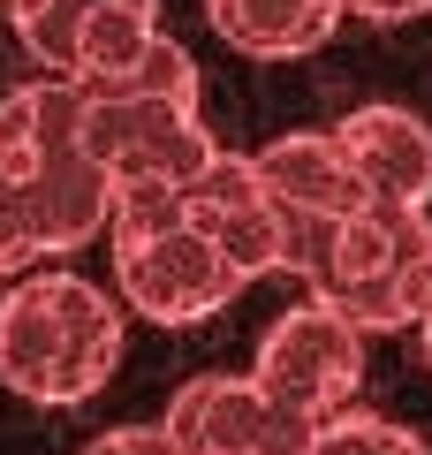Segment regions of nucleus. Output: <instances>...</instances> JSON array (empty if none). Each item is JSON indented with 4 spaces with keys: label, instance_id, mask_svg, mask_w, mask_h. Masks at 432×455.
Instances as JSON below:
<instances>
[{
    "label": "nucleus",
    "instance_id": "nucleus-7",
    "mask_svg": "<svg viewBox=\"0 0 432 455\" xmlns=\"http://www.w3.org/2000/svg\"><path fill=\"white\" fill-rule=\"evenodd\" d=\"M160 425L182 455H311V440H319V425L281 410L251 372L182 379Z\"/></svg>",
    "mask_w": 432,
    "mask_h": 455
},
{
    "label": "nucleus",
    "instance_id": "nucleus-4",
    "mask_svg": "<svg viewBox=\"0 0 432 455\" xmlns=\"http://www.w3.org/2000/svg\"><path fill=\"white\" fill-rule=\"evenodd\" d=\"M311 304H334L356 334H410L432 311V212L402 205H364L341 220L334 251H326Z\"/></svg>",
    "mask_w": 432,
    "mask_h": 455
},
{
    "label": "nucleus",
    "instance_id": "nucleus-12",
    "mask_svg": "<svg viewBox=\"0 0 432 455\" xmlns=\"http://www.w3.org/2000/svg\"><path fill=\"white\" fill-rule=\"evenodd\" d=\"M99 8H114V0H8V23H16L23 53L46 61V76H76V46H84Z\"/></svg>",
    "mask_w": 432,
    "mask_h": 455
},
{
    "label": "nucleus",
    "instance_id": "nucleus-18",
    "mask_svg": "<svg viewBox=\"0 0 432 455\" xmlns=\"http://www.w3.org/2000/svg\"><path fill=\"white\" fill-rule=\"evenodd\" d=\"M417 349H425V364H432V311H425V326H417Z\"/></svg>",
    "mask_w": 432,
    "mask_h": 455
},
{
    "label": "nucleus",
    "instance_id": "nucleus-6",
    "mask_svg": "<svg viewBox=\"0 0 432 455\" xmlns=\"http://www.w3.org/2000/svg\"><path fill=\"white\" fill-rule=\"evenodd\" d=\"M251 379L281 410H296L311 425H334L356 410V387H364V334L334 304H296L266 326Z\"/></svg>",
    "mask_w": 432,
    "mask_h": 455
},
{
    "label": "nucleus",
    "instance_id": "nucleus-14",
    "mask_svg": "<svg viewBox=\"0 0 432 455\" xmlns=\"http://www.w3.org/2000/svg\"><path fill=\"white\" fill-rule=\"evenodd\" d=\"M395 418H372V410H349V418L319 425V440H311V455H395Z\"/></svg>",
    "mask_w": 432,
    "mask_h": 455
},
{
    "label": "nucleus",
    "instance_id": "nucleus-13",
    "mask_svg": "<svg viewBox=\"0 0 432 455\" xmlns=\"http://www.w3.org/2000/svg\"><path fill=\"white\" fill-rule=\"evenodd\" d=\"M84 92H107V99H175V107H197V61L175 46V38H160V46L144 53L129 76H114V84H84Z\"/></svg>",
    "mask_w": 432,
    "mask_h": 455
},
{
    "label": "nucleus",
    "instance_id": "nucleus-3",
    "mask_svg": "<svg viewBox=\"0 0 432 455\" xmlns=\"http://www.w3.org/2000/svg\"><path fill=\"white\" fill-rule=\"evenodd\" d=\"M107 251H114V296L129 311H144L152 326H197L251 289V274L236 259H220L182 220V190L175 197H122Z\"/></svg>",
    "mask_w": 432,
    "mask_h": 455
},
{
    "label": "nucleus",
    "instance_id": "nucleus-15",
    "mask_svg": "<svg viewBox=\"0 0 432 455\" xmlns=\"http://www.w3.org/2000/svg\"><path fill=\"white\" fill-rule=\"evenodd\" d=\"M84 455H182L167 440V425H122V433H99Z\"/></svg>",
    "mask_w": 432,
    "mask_h": 455
},
{
    "label": "nucleus",
    "instance_id": "nucleus-1",
    "mask_svg": "<svg viewBox=\"0 0 432 455\" xmlns=\"http://www.w3.org/2000/svg\"><path fill=\"white\" fill-rule=\"evenodd\" d=\"M122 190L92 152V99L76 76H31L0 99V259L31 274L53 251L114 235Z\"/></svg>",
    "mask_w": 432,
    "mask_h": 455
},
{
    "label": "nucleus",
    "instance_id": "nucleus-16",
    "mask_svg": "<svg viewBox=\"0 0 432 455\" xmlns=\"http://www.w3.org/2000/svg\"><path fill=\"white\" fill-rule=\"evenodd\" d=\"M432 0H349V16H372V23H410V16H425Z\"/></svg>",
    "mask_w": 432,
    "mask_h": 455
},
{
    "label": "nucleus",
    "instance_id": "nucleus-8",
    "mask_svg": "<svg viewBox=\"0 0 432 455\" xmlns=\"http://www.w3.org/2000/svg\"><path fill=\"white\" fill-rule=\"evenodd\" d=\"M182 220H190L220 259H236L251 281L281 274V212H273L251 152H220V160L182 190Z\"/></svg>",
    "mask_w": 432,
    "mask_h": 455
},
{
    "label": "nucleus",
    "instance_id": "nucleus-17",
    "mask_svg": "<svg viewBox=\"0 0 432 455\" xmlns=\"http://www.w3.org/2000/svg\"><path fill=\"white\" fill-rule=\"evenodd\" d=\"M395 455H432V448H425V440L410 433V425H402V433H395Z\"/></svg>",
    "mask_w": 432,
    "mask_h": 455
},
{
    "label": "nucleus",
    "instance_id": "nucleus-19",
    "mask_svg": "<svg viewBox=\"0 0 432 455\" xmlns=\"http://www.w3.org/2000/svg\"><path fill=\"white\" fill-rule=\"evenodd\" d=\"M0 281H8V259H0Z\"/></svg>",
    "mask_w": 432,
    "mask_h": 455
},
{
    "label": "nucleus",
    "instance_id": "nucleus-9",
    "mask_svg": "<svg viewBox=\"0 0 432 455\" xmlns=\"http://www.w3.org/2000/svg\"><path fill=\"white\" fill-rule=\"evenodd\" d=\"M251 160H258V182H266L273 212H281V235L288 228H341L372 205L334 130H288L266 152H251Z\"/></svg>",
    "mask_w": 432,
    "mask_h": 455
},
{
    "label": "nucleus",
    "instance_id": "nucleus-2",
    "mask_svg": "<svg viewBox=\"0 0 432 455\" xmlns=\"http://www.w3.org/2000/svg\"><path fill=\"white\" fill-rule=\"evenodd\" d=\"M122 364V304L84 274H23L0 296V379L38 410H76Z\"/></svg>",
    "mask_w": 432,
    "mask_h": 455
},
{
    "label": "nucleus",
    "instance_id": "nucleus-11",
    "mask_svg": "<svg viewBox=\"0 0 432 455\" xmlns=\"http://www.w3.org/2000/svg\"><path fill=\"white\" fill-rule=\"evenodd\" d=\"M205 16L251 61H296V53H319L334 38L349 0H205Z\"/></svg>",
    "mask_w": 432,
    "mask_h": 455
},
{
    "label": "nucleus",
    "instance_id": "nucleus-10",
    "mask_svg": "<svg viewBox=\"0 0 432 455\" xmlns=\"http://www.w3.org/2000/svg\"><path fill=\"white\" fill-rule=\"evenodd\" d=\"M341 152H349L356 182H364L372 205H402V212H425L432 205V122L410 107H356L334 122Z\"/></svg>",
    "mask_w": 432,
    "mask_h": 455
},
{
    "label": "nucleus",
    "instance_id": "nucleus-5",
    "mask_svg": "<svg viewBox=\"0 0 432 455\" xmlns=\"http://www.w3.org/2000/svg\"><path fill=\"white\" fill-rule=\"evenodd\" d=\"M92 99V152L114 175L122 197H175L220 160L212 130L197 122V107H175V99Z\"/></svg>",
    "mask_w": 432,
    "mask_h": 455
}]
</instances>
